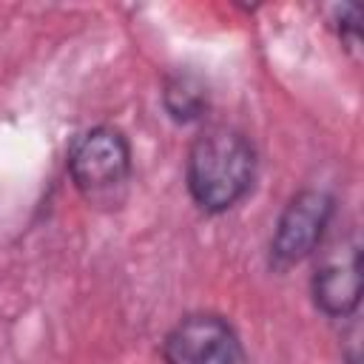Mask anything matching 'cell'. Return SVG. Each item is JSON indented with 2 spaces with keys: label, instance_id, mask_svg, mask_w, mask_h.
I'll list each match as a JSON object with an SVG mask.
<instances>
[{
  "label": "cell",
  "instance_id": "1",
  "mask_svg": "<svg viewBox=\"0 0 364 364\" xmlns=\"http://www.w3.org/2000/svg\"><path fill=\"white\" fill-rule=\"evenodd\" d=\"M256 182V148L233 125L202 128L185 159V185L202 213L219 216L236 208Z\"/></svg>",
  "mask_w": 364,
  "mask_h": 364
},
{
  "label": "cell",
  "instance_id": "2",
  "mask_svg": "<svg viewBox=\"0 0 364 364\" xmlns=\"http://www.w3.org/2000/svg\"><path fill=\"white\" fill-rule=\"evenodd\" d=\"M65 168L71 185L88 205L117 208L134 173L131 142L114 125H94L71 142Z\"/></svg>",
  "mask_w": 364,
  "mask_h": 364
},
{
  "label": "cell",
  "instance_id": "3",
  "mask_svg": "<svg viewBox=\"0 0 364 364\" xmlns=\"http://www.w3.org/2000/svg\"><path fill=\"white\" fill-rule=\"evenodd\" d=\"M336 216L333 193L321 188L296 191L282 208L273 236H270V264L276 270H287L321 247V239Z\"/></svg>",
  "mask_w": 364,
  "mask_h": 364
},
{
  "label": "cell",
  "instance_id": "4",
  "mask_svg": "<svg viewBox=\"0 0 364 364\" xmlns=\"http://www.w3.org/2000/svg\"><path fill=\"white\" fill-rule=\"evenodd\" d=\"M165 364H242L233 324L219 313H188L162 341Z\"/></svg>",
  "mask_w": 364,
  "mask_h": 364
},
{
  "label": "cell",
  "instance_id": "5",
  "mask_svg": "<svg viewBox=\"0 0 364 364\" xmlns=\"http://www.w3.org/2000/svg\"><path fill=\"white\" fill-rule=\"evenodd\" d=\"M310 296L327 318H353L361 304V242L358 236L336 242L321 253L313 276Z\"/></svg>",
  "mask_w": 364,
  "mask_h": 364
},
{
  "label": "cell",
  "instance_id": "6",
  "mask_svg": "<svg viewBox=\"0 0 364 364\" xmlns=\"http://www.w3.org/2000/svg\"><path fill=\"white\" fill-rule=\"evenodd\" d=\"M162 108L176 125H191L205 119L210 108V91L208 82L188 68L171 71L162 82Z\"/></svg>",
  "mask_w": 364,
  "mask_h": 364
},
{
  "label": "cell",
  "instance_id": "7",
  "mask_svg": "<svg viewBox=\"0 0 364 364\" xmlns=\"http://www.w3.org/2000/svg\"><path fill=\"white\" fill-rule=\"evenodd\" d=\"M333 28H336L341 46L353 57H358V51H361V9L355 3L336 6L333 9Z\"/></svg>",
  "mask_w": 364,
  "mask_h": 364
}]
</instances>
